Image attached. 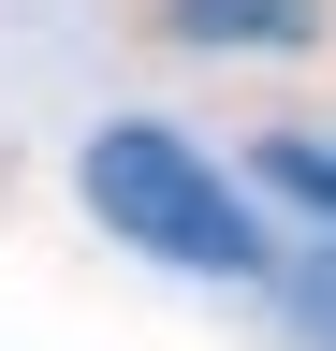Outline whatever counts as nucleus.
I'll return each mask as SVG.
<instances>
[{"instance_id": "1", "label": "nucleus", "mask_w": 336, "mask_h": 351, "mask_svg": "<svg viewBox=\"0 0 336 351\" xmlns=\"http://www.w3.org/2000/svg\"><path fill=\"white\" fill-rule=\"evenodd\" d=\"M73 191H88V219H103L117 249H146V263H190V278H263V219H248V191H220V161L176 147V132H146V117L88 132Z\"/></svg>"}, {"instance_id": "2", "label": "nucleus", "mask_w": 336, "mask_h": 351, "mask_svg": "<svg viewBox=\"0 0 336 351\" xmlns=\"http://www.w3.org/2000/svg\"><path fill=\"white\" fill-rule=\"evenodd\" d=\"M176 44H307V0H161Z\"/></svg>"}, {"instance_id": "3", "label": "nucleus", "mask_w": 336, "mask_h": 351, "mask_svg": "<svg viewBox=\"0 0 336 351\" xmlns=\"http://www.w3.org/2000/svg\"><path fill=\"white\" fill-rule=\"evenodd\" d=\"M263 176H278V191H307V205H336V147H263Z\"/></svg>"}]
</instances>
